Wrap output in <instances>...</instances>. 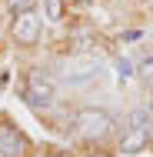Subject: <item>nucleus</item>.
Instances as JSON below:
<instances>
[{"instance_id":"f257e3e1","label":"nucleus","mask_w":153,"mask_h":157,"mask_svg":"<svg viewBox=\"0 0 153 157\" xmlns=\"http://www.w3.org/2000/svg\"><path fill=\"white\" fill-rule=\"evenodd\" d=\"M73 127H77V134H80L83 140H107L117 124H113V117H110L107 110H100V107H83V110H77Z\"/></svg>"},{"instance_id":"6e6552de","label":"nucleus","mask_w":153,"mask_h":157,"mask_svg":"<svg viewBox=\"0 0 153 157\" xmlns=\"http://www.w3.org/2000/svg\"><path fill=\"white\" fill-rule=\"evenodd\" d=\"M47 7V20H63V0H43Z\"/></svg>"},{"instance_id":"1a4fd4ad","label":"nucleus","mask_w":153,"mask_h":157,"mask_svg":"<svg viewBox=\"0 0 153 157\" xmlns=\"http://www.w3.org/2000/svg\"><path fill=\"white\" fill-rule=\"evenodd\" d=\"M33 157H73V154H63V151H40V154H33Z\"/></svg>"},{"instance_id":"423d86ee","label":"nucleus","mask_w":153,"mask_h":157,"mask_svg":"<svg viewBox=\"0 0 153 157\" xmlns=\"http://www.w3.org/2000/svg\"><path fill=\"white\" fill-rule=\"evenodd\" d=\"M150 144V130H137V127H126L123 134V154H137Z\"/></svg>"},{"instance_id":"20e7f679","label":"nucleus","mask_w":153,"mask_h":157,"mask_svg":"<svg viewBox=\"0 0 153 157\" xmlns=\"http://www.w3.org/2000/svg\"><path fill=\"white\" fill-rule=\"evenodd\" d=\"M40 30H43V20L37 17V10H27V13H17L13 24H10V33L20 47H37L40 40Z\"/></svg>"},{"instance_id":"0eeeda50","label":"nucleus","mask_w":153,"mask_h":157,"mask_svg":"<svg viewBox=\"0 0 153 157\" xmlns=\"http://www.w3.org/2000/svg\"><path fill=\"white\" fill-rule=\"evenodd\" d=\"M7 10L17 17V13H27V10H37V0H7Z\"/></svg>"},{"instance_id":"39448f33","label":"nucleus","mask_w":153,"mask_h":157,"mask_svg":"<svg viewBox=\"0 0 153 157\" xmlns=\"http://www.w3.org/2000/svg\"><path fill=\"white\" fill-rule=\"evenodd\" d=\"M27 147L30 140L20 127H13L10 121H0V157H24Z\"/></svg>"},{"instance_id":"9d476101","label":"nucleus","mask_w":153,"mask_h":157,"mask_svg":"<svg viewBox=\"0 0 153 157\" xmlns=\"http://www.w3.org/2000/svg\"><path fill=\"white\" fill-rule=\"evenodd\" d=\"M140 70H143V74H147V77H153V57H147V60L140 63Z\"/></svg>"},{"instance_id":"9b49d317","label":"nucleus","mask_w":153,"mask_h":157,"mask_svg":"<svg viewBox=\"0 0 153 157\" xmlns=\"http://www.w3.org/2000/svg\"><path fill=\"white\" fill-rule=\"evenodd\" d=\"M73 3H90V0H73Z\"/></svg>"},{"instance_id":"f03ea898","label":"nucleus","mask_w":153,"mask_h":157,"mask_svg":"<svg viewBox=\"0 0 153 157\" xmlns=\"http://www.w3.org/2000/svg\"><path fill=\"white\" fill-rule=\"evenodd\" d=\"M97 70H100V60H97L93 54H70V57L60 63V77L67 84H73V87L87 84Z\"/></svg>"},{"instance_id":"f8f14e48","label":"nucleus","mask_w":153,"mask_h":157,"mask_svg":"<svg viewBox=\"0 0 153 157\" xmlns=\"http://www.w3.org/2000/svg\"><path fill=\"white\" fill-rule=\"evenodd\" d=\"M150 10H153V0H150Z\"/></svg>"},{"instance_id":"7ed1b4c3","label":"nucleus","mask_w":153,"mask_h":157,"mask_svg":"<svg viewBox=\"0 0 153 157\" xmlns=\"http://www.w3.org/2000/svg\"><path fill=\"white\" fill-rule=\"evenodd\" d=\"M24 97L30 100L33 107H50L57 100V87H53V80L43 70H30L27 80H24Z\"/></svg>"}]
</instances>
